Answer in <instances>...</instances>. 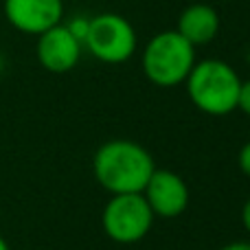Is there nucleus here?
<instances>
[{
    "label": "nucleus",
    "instance_id": "5",
    "mask_svg": "<svg viewBox=\"0 0 250 250\" xmlns=\"http://www.w3.org/2000/svg\"><path fill=\"white\" fill-rule=\"evenodd\" d=\"M151 213L143 193H117L108 200L101 213L104 233L117 244H136L149 235L154 226Z\"/></svg>",
    "mask_w": 250,
    "mask_h": 250
},
{
    "label": "nucleus",
    "instance_id": "10",
    "mask_svg": "<svg viewBox=\"0 0 250 250\" xmlns=\"http://www.w3.org/2000/svg\"><path fill=\"white\" fill-rule=\"evenodd\" d=\"M88 26H90V18H83V16H77L73 20L66 22V29L79 40V44L83 46V40H86V33H88Z\"/></svg>",
    "mask_w": 250,
    "mask_h": 250
},
{
    "label": "nucleus",
    "instance_id": "2",
    "mask_svg": "<svg viewBox=\"0 0 250 250\" xmlns=\"http://www.w3.org/2000/svg\"><path fill=\"white\" fill-rule=\"evenodd\" d=\"M185 86L191 104L208 117H226L237 110L242 77L229 62L215 57L195 62Z\"/></svg>",
    "mask_w": 250,
    "mask_h": 250
},
{
    "label": "nucleus",
    "instance_id": "7",
    "mask_svg": "<svg viewBox=\"0 0 250 250\" xmlns=\"http://www.w3.org/2000/svg\"><path fill=\"white\" fill-rule=\"evenodd\" d=\"M83 46L79 40L66 29L64 22L51 26L48 31L38 35V44H35V55L44 70L53 75H64L70 73L75 66L79 64Z\"/></svg>",
    "mask_w": 250,
    "mask_h": 250
},
{
    "label": "nucleus",
    "instance_id": "13",
    "mask_svg": "<svg viewBox=\"0 0 250 250\" xmlns=\"http://www.w3.org/2000/svg\"><path fill=\"white\" fill-rule=\"evenodd\" d=\"M242 224H244V229H246V233L250 235V198L242 207Z\"/></svg>",
    "mask_w": 250,
    "mask_h": 250
},
{
    "label": "nucleus",
    "instance_id": "15",
    "mask_svg": "<svg viewBox=\"0 0 250 250\" xmlns=\"http://www.w3.org/2000/svg\"><path fill=\"white\" fill-rule=\"evenodd\" d=\"M0 250H11V248H9V244L4 242V237H2V235H0Z\"/></svg>",
    "mask_w": 250,
    "mask_h": 250
},
{
    "label": "nucleus",
    "instance_id": "9",
    "mask_svg": "<svg viewBox=\"0 0 250 250\" xmlns=\"http://www.w3.org/2000/svg\"><path fill=\"white\" fill-rule=\"evenodd\" d=\"M220 13L215 7L207 2H193L185 7L178 16L176 31L187 40L189 44L198 46H207L220 33Z\"/></svg>",
    "mask_w": 250,
    "mask_h": 250
},
{
    "label": "nucleus",
    "instance_id": "12",
    "mask_svg": "<svg viewBox=\"0 0 250 250\" xmlns=\"http://www.w3.org/2000/svg\"><path fill=\"white\" fill-rule=\"evenodd\" d=\"M237 165H239V169H242L244 176L250 178V141L244 143L242 149H239V154H237Z\"/></svg>",
    "mask_w": 250,
    "mask_h": 250
},
{
    "label": "nucleus",
    "instance_id": "1",
    "mask_svg": "<svg viewBox=\"0 0 250 250\" xmlns=\"http://www.w3.org/2000/svg\"><path fill=\"white\" fill-rule=\"evenodd\" d=\"M156 165L151 154L141 143L114 138L97 149L92 158L95 178L105 191L117 193H143Z\"/></svg>",
    "mask_w": 250,
    "mask_h": 250
},
{
    "label": "nucleus",
    "instance_id": "3",
    "mask_svg": "<svg viewBox=\"0 0 250 250\" xmlns=\"http://www.w3.org/2000/svg\"><path fill=\"white\" fill-rule=\"evenodd\" d=\"M195 46L176 29L160 31L145 44L141 55L143 75L158 88H176L185 83L195 64Z\"/></svg>",
    "mask_w": 250,
    "mask_h": 250
},
{
    "label": "nucleus",
    "instance_id": "6",
    "mask_svg": "<svg viewBox=\"0 0 250 250\" xmlns=\"http://www.w3.org/2000/svg\"><path fill=\"white\" fill-rule=\"evenodd\" d=\"M143 198L147 200L154 217L173 220V217L182 215L189 207V187H187L185 178L178 176L176 171L154 169V173L149 176L145 189H143Z\"/></svg>",
    "mask_w": 250,
    "mask_h": 250
},
{
    "label": "nucleus",
    "instance_id": "8",
    "mask_svg": "<svg viewBox=\"0 0 250 250\" xmlns=\"http://www.w3.org/2000/svg\"><path fill=\"white\" fill-rule=\"evenodd\" d=\"M2 11L16 31L40 35L64 20V0H4Z\"/></svg>",
    "mask_w": 250,
    "mask_h": 250
},
{
    "label": "nucleus",
    "instance_id": "4",
    "mask_svg": "<svg viewBox=\"0 0 250 250\" xmlns=\"http://www.w3.org/2000/svg\"><path fill=\"white\" fill-rule=\"evenodd\" d=\"M138 35L132 22L119 13H99L90 18L83 51L104 64H123L136 53Z\"/></svg>",
    "mask_w": 250,
    "mask_h": 250
},
{
    "label": "nucleus",
    "instance_id": "11",
    "mask_svg": "<svg viewBox=\"0 0 250 250\" xmlns=\"http://www.w3.org/2000/svg\"><path fill=\"white\" fill-rule=\"evenodd\" d=\"M237 110H242L246 117H250V79L242 82L239 86V97H237Z\"/></svg>",
    "mask_w": 250,
    "mask_h": 250
},
{
    "label": "nucleus",
    "instance_id": "14",
    "mask_svg": "<svg viewBox=\"0 0 250 250\" xmlns=\"http://www.w3.org/2000/svg\"><path fill=\"white\" fill-rule=\"evenodd\" d=\"M220 250H250V242H230L226 246H222Z\"/></svg>",
    "mask_w": 250,
    "mask_h": 250
}]
</instances>
